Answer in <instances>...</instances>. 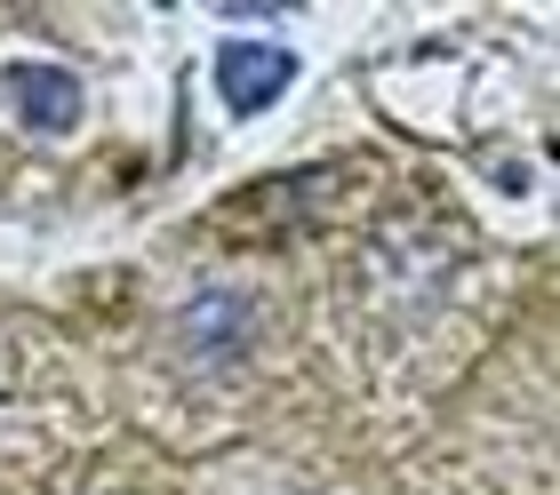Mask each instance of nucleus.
Listing matches in <instances>:
<instances>
[{
  "mask_svg": "<svg viewBox=\"0 0 560 495\" xmlns=\"http://www.w3.org/2000/svg\"><path fill=\"white\" fill-rule=\"evenodd\" d=\"M0 104H9V120L24 137H72L81 128V81H72L65 64H9L0 72Z\"/></svg>",
  "mask_w": 560,
  "mask_h": 495,
  "instance_id": "1",
  "label": "nucleus"
},
{
  "mask_svg": "<svg viewBox=\"0 0 560 495\" xmlns=\"http://www.w3.org/2000/svg\"><path fill=\"white\" fill-rule=\"evenodd\" d=\"M296 81V57L280 40H224L217 48V89H224V104H233V113H265V104L280 96Z\"/></svg>",
  "mask_w": 560,
  "mask_h": 495,
  "instance_id": "2",
  "label": "nucleus"
},
{
  "mask_svg": "<svg viewBox=\"0 0 560 495\" xmlns=\"http://www.w3.org/2000/svg\"><path fill=\"white\" fill-rule=\"evenodd\" d=\"M248 328H257V311H248V296H233V288H200L185 311H176V335L192 344V360H233L248 344Z\"/></svg>",
  "mask_w": 560,
  "mask_h": 495,
  "instance_id": "3",
  "label": "nucleus"
}]
</instances>
